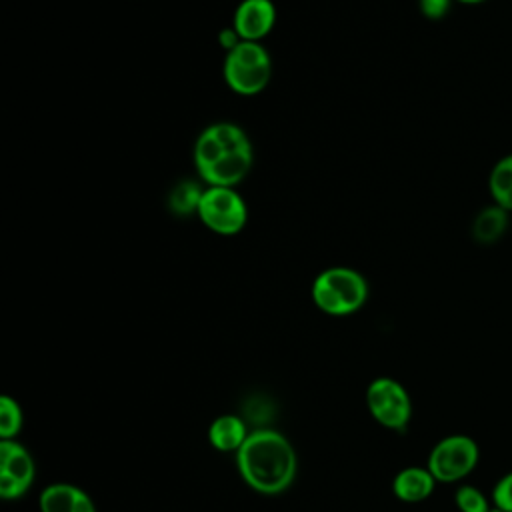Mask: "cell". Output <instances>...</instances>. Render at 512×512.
<instances>
[{
  "mask_svg": "<svg viewBox=\"0 0 512 512\" xmlns=\"http://www.w3.org/2000/svg\"><path fill=\"white\" fill-rule=\"evenodd\" d=\"M252 160V144L234 122H214L194 142V164L208 186L236 188L250 172Z\"/></svg>",
  "mask_w": 512,
  "mask_h": 512,
  "instance_id": "obj_1",
  "label": "cell"
},
{
  "mask_svg": "<svg viewBox=\"0 0 512 512\" xmlns=\"http://www.w3.org/2000/svg\"><path fill=\"white\" fill-rule=\"evenodd\" d=\"M242 478L262 494H280L296 474V454L292 444L276 430L260 428L248 434L236 452Z\"/></svg>",
  "mask_w": 512,
  "mask_h": 512,
  "instance_id": "obj_2",
  "label": "cell"
},
{
  "mask_svg": "<svg viewBox=\"0 0 512 512\" xmlns=\"http://www.w3.org/2000/svg\"><path fill=\"white\" fill-rule=\"evenodd\" d=\"M312 300L324 314L348 316L368 300V282L354 268L332 266L314 278Z\"/></svg>",
  "mask_w": 512,
  "mask_h": 512,
  "instance_id": "obj_3",
  "label": "cell"
},
{
  "mask_svg": "<svg viewBox=\"0 0 512 512\" xmlns=\"http://www.w3.org/2000/svg\"><path fill=\"white\" fill-rule=\"evenodd\" d=\"M224 80L240 96L260 94L272 78V58L260 42L242 40L224 56Z\"/></svg>",
  "mask_w": 512,
  "mask_h": 512,
  "instance_id": "obj_4",
  "label": "cell"
},
{
  "mask_svg": "<svg viewBox=\"0 0 512 512\" xmlns=\"http://www.w3.org/2000/svg\"><path fill=\"white\" fill-rule=\"evenodd\" d=\"M196 216L214 234L234 236L246 226L248 206L232 186H206L200 196Z\"/></svg>",
  "mask_w": 512,
  "mask_h": 512,
  "instance_id": "obj_5",
  "label": "cell"
},
{
  "mask_svg": "<svg viewBox=\"0 0 512 512\" xmlns=\"http://www.w3.org/2000/svg\"><path fill=\"white\" fill-rule=\"evenodd\" d=\"M478 464V446L470 436L454 434L440 440L428 458V470L436 482H456L468 476Z\"/></svg>",
  "mask_w": 512,
  "mask_h": 512,
  "instance_id": "obj_6",
  "label": "cell"
},
{
  "mask_svg": "<svg viewBox=\"0 0 512 512\" xmlns=\"http://www.w3.org/2000/svg\"><path fill=\"white\" fill-rule=\"evenodd\" d=\"M370 414L386 428L404 432L410 422L412 404L404 386L392 378H376L366 390Z\"/></svg>",
  "mask_w": 512,
  "mask_h": 512,
  "instance_id": "obj_7",
  "label": "cell"
},
{
  "mask_svg": "<svg viewBox=\"0 0 512 512\" xmlns=\"http://www.w3.org/2000/svg\"><path fill=\"white\" fill-rule=\"evenodd\" d=\"M34 480V460L16 440L0 442V496L6 500L22 496Z\"/></svg>",
  "mask_w": 512,
  "mask_h": 512,
  "instance_id": "obj_8",
  "label": "cell"
},
{
  "mask_svg": "<svg viewBox=\"0 0 512 512\" xmlns=\"http://www.w3.org/2000/svg\"><path fill=\"white\" fill-rule=\"evenodd\" d=\"M276 24V6L272 0H242L232 16V28L246 42H260Z\"/></svg>",
  "mask_w": 512,
  "mask_h": 512,
  "instance_id": "obj_9",
  "label": "cell"
},
{
  "mask_svg": "<svg viewBox=\"0 0 512 512\" xmlns=\"http://www.w3.org/2000/svg\"><path fill=\"white\" fill-rule=\"evenodd\" d=\"M40 512H96V506L84 490L58 482L42 490Z\"/></svg>",
  "mask_w": 512,
  "mask_h": 512,
  "instance_id": "obj_10",
  "label": "cell"
},
{
  "mask_svg": "<svg viewBox=\"0 0 512 512\" xmlns=\"http://www.w3.org/2000/svg\"><path fill=\"white\" fill-rule=\"evenodd\" d=\"M434 484H436V478L428 468L410 466L396 474L392 482V490L396 498L402 502H422L432 494Z\"/></svg>",
  "mask_w": 512,
  "mask_h": 512,
  "instance_id": "obj_11",
  "label": "cell"
},
{
  "mask_svg": "<svg viewBox=\"0 0 512 512\" xmlns=\"http://www.w3.org/2000/svg\"><path fill=\"white\" fill-rule=\"evenodd\" d=\"M508 210L500 208L498 204H492V206H484L472 220V238L478 242V244H484V246H490L494 242H498L508 226H510V218H508Z\"/></svg>",
  "mask_w": 512,
  "mask_h": 512,
  "instance_id": "obj_12",
  "label": "cell"
},
{
  "mask_svg": "<svg viewBox=\"0 0 512 512\" xmlns=\"http://www.w3.org/2000/svg\"><path fill=\"white\" fill-rule=\"evenodd\" d=\"M208 438L212 446L220 452H232V450L238 452L248 438L246 424L234 414L218 416L208 428Z\"/></svg>",
  "mask_w": 512,
  "mask_h": 512,
  "instance_id": "obj_13",
  "label": "cell"
},
{
  "mask_svg": "<svg viewBox=\"0 0 512 512\" xmlns=\"http://www.w3.org/2000/svg\"><path fill=\"white\" fill-rule=\"evenodd\" d=\"M488 192L500 208L512 212V154L502 156L490 170Z\"/></svg>",
  "mask_w": 512,
  "mask_h": 512,
  "instance_id": "obj_14",
  "label": "cell"
},
{
  "mask_svg": "<svg viewBox=\"0 0 512 512\" xmlns=\"http://www.w3.org/2000/svg\"><path fill=\"white\" fill-rule=\"evenodd\" d=\"M202 188L196 184V182H190V180H184V182H178L170 196H168V206L174 214L178 216H188L192 212L198 210V202H200V196H202Z\"/></svg>",
  "mask_w": 512,
  "mask_h": 512,
  "instance_id": "obj_15",
  "label": "cell"
},
{
  "mask_svg": "<svg viewBox=\"0 0 512 512\" xmlns=\"http://www.w3.org/2000/svg\"><path fill=\"white\" fill-rule=\"evenodd\" d=\"M22 428V410L10 396L0 398V438L12 440Z\"/></svg>",
  "mask_w": 512,
  "mask_h": 512,
  "instance_id": "obj_16",
  "label": "cell"
},
{
  "mask_svg": "<svg viewBox=\"0 0 512 512\" xmlns=\"http://www.w3.org/2000/svg\"><path fill=\"white\" fill-rule=\"evenodd\" d=\"M456 506L460 512H490L486 496L474 486H460L456 490Z\"/></svg>",
  "mask_w": 512,
  "mask_h": 512,
  "instance_id": "obj_17",
  "label": "cell"
},
{
  "mask_svg": "<svg viewBox=\"0 0 512 512\" xmlns=\"http://www.w3.org/2000/svg\"><path fill=\"white\" fill-rule=\"evenodd\" d=\"M492 496H494L496 510L512 512V472H508L506 476H502L498 480V484L494 486Z\"/></svg>",
  "mask_w": 512,
  "mask_h": 512,
  "instance_id": "obj_18",
  "label": "cell"
},
{
  "mask_svg": "<svg viewBox=\"0 0 512 512\" xmlns=\"http://www.w3.org/2000/svg\"><path fill=\"white\" fill-rule=\"evenodd\" d=\"M452 2L454 0H418V8L424 18L442 20L450 12Z\"/></svg>",
  "mask_w": 512,
  "mask_h": 512,
  "instance_id": "obj_19",
  "label": "cell"
},
{
  "mask_svg": "<svg viewBox=\"0 0 512 512\" xmlns=\"http://www.w3.org/2000/svg\"><path fill=\"white\" fill-rule=\"evenodd\" d=\"M218 40H220V46H222V48H226V52H228V50H232L234 46H238V44L242 42V38L238 36V32H236L232 26H230V28H224V30L220 32Z\"/></svg>",
  "mask_w": 512,
  "mask_h": 512,
  "instance_id": "obj_20",
  "label": "cell"
},
{
  "mask_svg": "<svg viewBox=\"0 0 512 512\" xmlns=\"http://www.w3.org/2000/svg\"><path fill=\"white\" fill-rule=\"evenodd\" d=\"M454 2H462V4H482L486 0H454Z\"/></svg>",
  "mask_w": 512,
  "mask_h": 512,
  "instance_id": "obj_21",
  "label": "cell"
},
{
  "mask_svg": "<svg viewBox=\"0 0 512 512\" xmlns=\"http://www.w3.org/2000/svg\"><path fill=\"white\" fill-rule=\"evenodd\" d=\"M490 512H502V510H490Z\"/></svg>",
  "mask_w": 512,
  "mask_h": 512,
  "instance_id": "obj_22",
  "label": "cell"
}]
</instances>
